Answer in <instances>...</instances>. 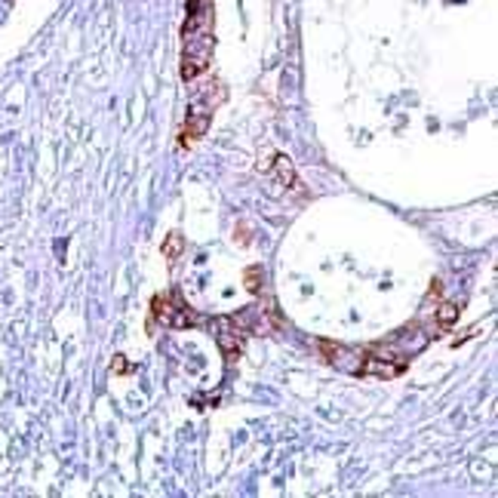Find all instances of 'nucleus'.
Listing matches in <instances>:
<instances>
[{
    "mask_svg": "<svg viewBox=\"0 0 498 498\" xmlns=\"http://www.w3.org/2000/svg\"><path fill=\"white\" fill-rule=\"evenodd\" d=\"M216 326H218V348H222L225 354H240V348H243V329H240L237 320L222 317Z\"/></svg>",
    "mask_w": 498,
    "mask_h": 498,
    "instance_id": "1",
    "label": "nucleus"
},
{
    "mask_svg": "<svg viewBox=\"0 0 498 498\" xmlns=\"http://www.w3.org/2000/svg\"><path fill=\"white\" fill-rule=\"evenodd\" d=\"M209 114L206 108H197L194 114H188V136H204L206 132V126H209Z\"/></svg>",
    "mask_w": 498,
    "mask_h": 498,
    "instance_id": "2",
    "label": "nucleus"
},
{
    "mask_svg": "<svg viewBox=\"0 0 498 498\" xmlns=\"http://www.w3.org/2000/svg\"><path fill=\"white\" fill-rule=\"evenodd\" d=\"M455 317H459V308H455V305H443L440 311H437V323H440V326L455 323Z\"/></svg>",
    "mask_w": 498,
    "mask_h": 498,
    "instance_id": "3",
    "label": "nucleus"
},
{
    "mask_svg": "<svg viewBox=\"0 0 498 498\" xmlns=\"http://www.w3.org/2000/svg\"><path fill=\"white\" fill-rule=\"evenodd\" d=\"M277 175H280V182H286V185L295 179V175H292V166H290V160H286V157H277Z\"/></svg>",
    "mask_w": 498,
    "mask_h": 498,
    "instance_id": "4",
    "label": "nucleus"
},
{
    "mask_svg": "<svg viewBox=\"0 0 498 498\" xmlns=\"http://www.w3.org/2000/svg\"><path fill=\"white\" fill-rule=\"evenodd\" d=\"M163 252H166V259H175V256H179V252H182V237H179V234H170V240H166Z\"/></svg>",
    "mask_w": 498,
    "mask_h": 498,
    "instance_id": "5",
    "label": "nucleus"
}]
</instances>
